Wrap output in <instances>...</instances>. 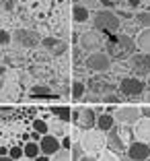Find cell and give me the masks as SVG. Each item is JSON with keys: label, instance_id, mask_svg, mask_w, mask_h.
I'll use <instances>...</instances> for the list:
<instances>
[{"label": "cell", "instance_id": "cell-1", "mask_svg": "<svg viewBox=\"0 0 150 161\" xmlns=\"http://www.w3.org/2000/svg\"><path fill=\"white\" fill-rule=\"evenodd\" d=\"M105 52L113 62H127L138 52L136 39L126 33H115L105 39Z\"/></svg>", "mask_w": 150, "mask_h": 161}, {"label": "cell", "instance_id": "cell-2", "mask_svg": "<svg viewBox=\"0 0 150 161\" xmlns=\"http://www.w3.org/2000/svg\"><path fill=\"white\" fill-rule=\"evenodd\" d=\"M80 147L85 151V155H99V153L103 151L107 147V134L93 128V130H85V132L80 134Z\"/></svg>", "mask_w": 150, "mask_h": 161}, {"label": "cell", "instance_id": "cell-3", "mask_svg": "<svg viewBox=\"0 0 150 161\" xmlns=\"http://www.w3.org/2000/svg\"><path fill=\"white\" fill-rule=\"evenodd\" d=\"M93 25L97 31L105 35H115L122 29V21H119L117 13H113V10H97L93 14Z\"/></svg>", "mask_w": 150, "mask_h": 161}, {"label": "cell", "instance_id": "cell-4", "mask_svg": "<svg viewBox=\"0 0 150 161\" xmlns=\"http://www.w3.org/2000/svg\"><path fill=\"white\" fill-rule=\"evenodd\" d=\"M146 89H148L146 80L138 79V76H126V79H122L117 83V93L122 95V97H126L127 101L138 99V97H144Z\"/></svg>", "mask_w": 150, "mask_h": 161}, {"label": "cell", "instance_id": "cell-5", "mask_svg": "<svg viewBox=\"0 0 150 161\" xmlns=\"http://www.w3.org/2000/svg\"><path fill=\"white\" fill-rule=\"evenodd\" d=\"M113 66V60L107 56V52H95V54H89L85 58V68L91 72H97V75H103V72H109Z\"/></svg>", "mask_w": 150, "mask_h": 161}, {"label": "cell", "instance_id": "cell-6", "mask_svg": "<svg viewBox=\"0 0 150 161\" xmlns=\"http://www.w3.org/2000/svg\"><path fill=\"white\" fill-rule=\"evenodd\" d=\"M113 118H115V122L119 126H134L142 118V114H140V108L138 105L126 103V105H119V108L113 109Z\"/></svg>", "mask_w": 150, "mask_h": 161}, {"label": "cell", "instance_id": "cell-7", "mask_svg": "<svg viewBox=\"0 0 150 161\" xmlns=\"http://www.w3.org/2000/svg\"><path fill=\"white\" fill-rule=\"evenodd\" d=\"M80 47H82V52H86V56H89V54H95V52H103V47H105L103 33L97 31V29H91V31L82 33V37H80Z\"/></svg>", "mask_w": 150, "mask_h": 161}, {"label": "cell", "instance_id": "cell-8", "mask_svg": "<svg viewBox=\"0 0 150 161\" xmlns=\"http://www.w3.org/2000/svg\"><path fill=\"white\" fill-rule=\"evenodd\" d=\"M86 89H89L91 93L101 95V97L111 95V93H117V85H115V83H111L109 79H105V75H95V76H91V79L86 80Z\"/></svg>", "mask_w": 150, "mask_h": 161}, {"label": "cell", "instance_id": "cell-9", "mask_svg": "<svg viewBox=\"0 0 150 161\" xmlns=\"http://www.w3.org/2000/svg\"><path fill=\"white\" fill-rule=\"evenodd\" d=\"M127 62H130V68L134 76H138V79H144V76L148 79L150 76V54L136 52Z\"/></svg>", "mask_w": 150, "mask_h": 161}, {"label": "cell", "instance_id": "cell-10", "mask_svg": "<svg viewBox=\"0 0 150 161\" xmlns=\"http://www.w3.org/2000/svg\"><path fill=\"white\" fill-rule=\"evenodd\" d=\"M13 39L17 46L21 47H29V50H33V47H37L39 42H43L41 37H39L37 31H31V29H17L13 33Z\"/></svg>", "mask_w": 150, "mask_h": 161}, {"label": "cell", "instance_id": "cell-11", "mask_svg": "<svg viewBox=\"0 0 150 161\" xmlns=\"http://www.w3.org/2000/svg\"><path fill=\"white\" fill-rule=\"evenodd\" d=\"M97 112L93 108H78L74 109V118H76V124L82 128V132L85 130H93L97 128Z\"/></svg>", "mask_w": 150, "mask_h": 161}, {"label": "cell", "instance_id": "cell-12", "mask_svg": "<svg viewBox=\"0 0 150 161\" xmlns=\"http://www.w3.org/2000/svg\"><path fill=\"white\" fill-rule=\"evenodd\" d=\"M126 155H127L130 161H148L150 159V145H148V142L134 141L130 147H127Z\"/></svg>", "mask_w": 150, "mask_h": 161}, {"label": "cell", "instance_id": "cell-13", "mask_svg": "<svg viewBox=\"0 0 150 161\" xmlns=\"http://www.w3.org/2000/svg\"><path fill=\"white\" fill-rule=\"evenodd\" d=\"M39 147H41V155H47V157H54L58 151H62V142L58 136L54 134H45L39 142Z\"/></svg>", "mask_w": 150, "mask_h": 161}, {"label": "cell", "instance_id": "cell-14", "mask_svg": "<svg viewBox=\"0 0 150 161\" xmlns=\"http://www.w3.org/2000/svg\"><path fill=\"white\" fill-rule=\"evenodd\" d=\"M132 128H134V138L136 141L150 145V118H140Z\"/></svg>", "mask_w": 150, "mask_h": 161}, {"label": "cell", "instance_id": "cell-15", "mask_svg": "<svg viewBox=\"0 0 150 161\" xmlns=\"http://www.w3.org/2000/svg\"><path fill=\"white\" fill-rule=\"evenodd\" d=\"M107 149H111L113 153H123V151H127V145L123 142V138L119 136V130H117V126L113 128L111 132H107Z\"/></svg>", "mask_w": 150, "mask_h": 161}, {"label": "cell", "instance_id": "cell-16", "mask_svg": "<svg viewBox=\"0 0 150 161\" xmlns=\"http://www.w3.org/2000/svg\"><path fill=\"white\" fill-rule=\"evenodd\" d=\"M41 46L45 47V50H49V52H52L56 58L64 56L66 50H68V43L62 42V39H56V37H45V39L41 42Z\"/></svg>", "mask_w": 150, "mask_h": 161}, {"label": "cell", "instance_id": "cell-17", "mask_svg": "<svg viewBox=\"0 0 150 161\" xmlns=\"http://www.w3.org/2000/svg\"><path fill=\"white\" fill-rule=\"evenodd\" d=\"M117 126V122H115V118H113L111 112H107V114H99L97 116V130H101V132H111L113 128Z\"/></svg>", "mask_w": 150, "mask_h": 161}, {"label": "cell", "instance_id": "cell-18", "mask_svg": "<svg viewBox=\"0 0 150 161\" xmlns=\"http://www.w3.org/2000/svg\"><path fill=\"white\" fill-rule=\"evenodd\" d=\"M136 46H138V52L150 54V29H142L140 31V35L136 37Z\"/></svg>", "mask_w": 150, "mask_h": 161}, {"label": "cell", "instance_id": "cell-19", "mask_svg": "<svg viewBox=\"0 0 150 161\" xmlns=\"http://www.w3.org/2000/svg\"><path fill=\"white\" fill-rule=\"evenodd\" d=\"M72 19L76 23H86L91 19V10L85 8L82 4H76V6H72Z\"/></svg>", "mask_w": 150, "mask_h": 161}, {"label": "cell", "instance_id": "cell-20", "mask_svg": "<svg viewBox=\"0 0 150 161\" xmlns=\"http://www.w3.org/2000/svg\"><path fill=\"white\" fill-rule=\"evenodd\" d=\"M70 95H72V99L82 101V97L86 95V83L85 80H74L72 87H70Z\"/></svg>", "mask_w": 150, "mask_h": 161}, {"label": "cell", "instance_id": "cell-21", "mask_svg": "<svg viewBox=\"0 0 150 161\" xmlns=\"http://www.w3.org/2000/svg\"><path fill=\"white\" fill-rule=\"evenodd\" d=\"M31 91H33V97H45V99H56L58 97V95L52 93V89L45 87V85H35Z\"/></svg>", "mask_w": 150, "mask_h": 161}, {"label": "cell", "instance_id": "cell-22", "mask_svg": "<svg viewBox=\"0 0 150 161\" xmlns=\"http://www.w3.org/2000/svg\"><path fill=\"white\" fill-rule=\"evenodd\" d=\"M111 70L119 76V80H122V79H126L127 75H132L130 62H117V64H113V66H111Z\"/></svg>", "mask_w": 150, "mask_h": 161}, {"label": "cell", "instance_id": "cell-23", "mask_svg": "<svg viewBox=\"0 0 150 161\" xmlns=\"http://www.w3.org/2000/svg\"><path fill=\"white\" fill-rule=\"evenodd\" d=\"M23 151H25V157H29V159H35V157H39V153H41V147H39V142H27L23 147Z\"/></svg>", "mask_w": 150, "mask_h": 161}, {"label": "cell", "instance_id": "cell-24", "mask_svg": "<svg viewBox=\"0 0 150 161\" xmlns=\"http://www.w3.org/2000/svg\"><path fill=\"white\" fill-rule=\"evenodd\" d=\"M134 21L140 25L142 29H150V10H140L134 14Z\"/></svg>", "mask_w": 150, "mask_h": 161}, {"label": "cell", "instance_id": "cell-25", "mask_svg": "<svg viewBox=\"0 0 150 161\" xmlns=\"http://www.w3.org/2000/svg\"><path fill=\"white\" fill-rule=\"evenodd\" d=\"M52 114L56 116L58 120H62V122H68L72 112H70V108H66V105H58V108H52Z\"/></svg>", "mask_w": 150, "mask_h": 161}, {"label": "cell", "instance_id": "cell-26", "mask_svg": "<svg viewBox=\"0 0 150 161\" xmlns=\"http://www.w3.org/2000/svg\"><path fill=\"white\" fill-rule=\"evenodd\" d=\"M33 130L39 132L41 136H45V134H49V124H47L45 120H41V118H35L33 120Z\"/></svg>", "mask_w": 150, "mask_h": 161}, {"label": "cell", "instance_id": "cell-27", "mask_svg": "<svg viewBox=\"0 0 150 161\" xmlns=\"http://www.w3.org/2000/svg\"><path fill=\"white\" fill-rule=\"evenodd\" d=\"M97 161H122V159H119V155H117V153H113L111 149H107V147H105L103 151H101V153L97 155Z\"/></svg>", "mask_w": 150, "mask_h": 161}, {"label": "cell", "instance_id": "cell-28", "mask_svg": "<svg viewBox=\"0 0 150 161\" xmlns=\"http://www.w3.org/2000/svg\"><path fill=\"white\" fill-rule=\"evenodd\" d=\"M64 132H66V126H64V122H62V120H54V122L49 124V134H54V136L60 138Z\"/></svg>", "mask_w": 150, "mask_h": 161}, {"label": "cell", "instance_id": "cell-29", "mask_svg": "<svg viewBox=\"0 0 150 161\" xmlns=\"http://www.w3.org/2000/svg\"><path fill=\"white\" fill-rule=\"evenodd\" d=\"M70 155H72V161H80L82 157H85V151H82V147H80L78 141L72 145V153H70Z\"/></svg>", "mask_w": 150, "mask_h": 161}, {"label": "cell", "instance_id": "cell-30", "mask_svg": "<svg viewBox=\"0 0 150 161\" xmlns=\"http://www.w3.org/2000/svg\"><path fill=\"white\" fill-rule=\"evenodd\" d=\"M82 101L85 103H103V97L97 93H91V91H86V95L82 97Z\"/></svg>", "mask_w": 150, "mask_h": 161}, {"label": "cell", "instance_id": "cell-31", "mask_svg": "<svg viewBox=\"0 0 150 161\" xmlns=\"http://www.w3.org/2000/svg\"><path fill=\"white\" fill-rule=\"evenodd\" d=\"M123 99H126V97H122L119 93H111V95H105L103 97V103H119L122 105Z\"/></svg>", "mask_w": 150, "mask_h": 161}, {"label": "cell", "instance_id": "cell-32", "mask_svg": "<svg viewBox=\"0 0 150 161\" xmlns=\"http://www.w3.org/2000/svg\"><path fill=\"white\" fill-rule=\"evenodd\" d=\"M52 161H72V155H70V151L62 149V151H58L56 155L52 157Z\"/></svg>", "mask_w": 150, "mask_h": 161}, {"label": "cell", "instance_id": "cell-33", "mask_svg": "<svg viewBox=\"0 0 150 161\" xmlns=\"http://www.w3.org/2000/svg\"><path fill=\"white\" fill-rule=\"evenodd\" d=\"M8 157H13L14 161H19L21 157H25V151H23V147H13L8 151Z\"/></svg>", "mask_w": 150, "mask_h": 161}, {"label": "cell", "instance_id": "cell-34", "mask_svg": "<svg viewBox=\"0 0 150 161\" xmlns=\"http://www.w3.org/2000/svg\"><path fill=\"white\" fill-rule=\"evenodd\" d=\"M10 39H13V35H10L8 31H4V29H0V46H6V43H10Z\"/></svg>", "mask_w": 150, "mask_h": 161}, {"label": "cell", "instance_id": "cell-35", "mask_svg": "<svg viewBox=\"0 0 150 161\" xmlns=\"http://www.w3.org/2000/svg\"><path fill=\"white\" fill-rule=\"evenodd\" d=\"M60 142H62V149H66V151H68V149L72 147V138H70V136H64Z\"/></svg>", "mask_w": 150, "mask_h": 161}, {"label": "cell", "instance_id": "cell-36", "mask_svg": "<svg viewBox=\"0 0 150 161\" xmlns=\"http://www.w3.org/2000/svg\"><path fill=\"white\" fill-rule=\"evenodd\" d=\"M140 114H142V118H150V105H140Z\"/></svg>", "mask_w": 150, "mask_h": 161}, {"label": "cell", "instance_id": "cell-37", "mask_svg": "<svg viewBox=\"0 0 150 161\" xmlns=\"http://www.w3.org/2000/svg\"><path fill=\"white\" fill-rule=\"evenodd\" d=\"M82 2H85V4H82L85 8H86V6H91V8H97V6H99L97 0H82Z\"/></svg>", "mask_w": 150, "mask_h": 161}, {"label": "cell", "instance_id": "cell-38", "mask_svg": "<svg viewBox=\"0 0 150 161\" xmlns=\"http://www.w3.org/2000/svg\"><path fill=\"white\" fill-rule=\"evenodd\" d=\"M127 6H132V8H138V4H140V0H126Z\"/></svg>", "mask_w": 150, "mask_h": 161}, {"label": "cell", "instance_id": "cell-39", "mask_svg": "<svg viewBox=\"0 0 150 161\" xmlns=\"http://www.w3.org/2000/svg\"><path fill=\"white\" fill-rule=\"evenodd\" d=\"M33 161H52V157H47V155H39V157H35Z\"/></svg>", "mask_w": 150, "mask_h": 161}, {"label": "cell", "instance_id": "cell-40", "mask_svg": "<svg viewBox=\"0 0 150 161\" xmlns=\"http://www.w3.org/2000/svg\"><path fill=\"white\" fill-rule=\"evenodd\" d=\"M144 103L150 105V91H146V93H144Z\"/></svg>", "mask_w": 150, "mask_h": 161}, {"label": "cell", "instance_id": "cell-41", "mask_svg": "<svg viewBox=\"0 0 150 161\" xmlns=\"http://www.w3.org/2000/svg\"><path fill=\"white\" fill-rule=\"evenodd\" d=\"M80 161H97V157H93V155H85Z\"/></svg>", "mask_w": 150, "mask_h": 161}, {"label": "cell", "instance_id": "cell-42", "mask_svg": "<svg viewBox=\"0 0 150 161\" xmlns=\"http://www.w3.org/2000/svg\"><path fill=\"white\" fill-rule=\"evenodd\" d=\"M0 161H14L13 157H0Z\"/></svg>", "mask_w": 150, "mask_h": 161}, {"label": "cell", "instance_id": "cell-43", "mask_svg": "<svg viewBox=\"0 0 150 161\" xmlns=\"http://www.w3.org/2000/svg\"><path fill=\"white\" fill-rule=\"evenodd\" d=\"M146 85H148V91H150V76H148V79H146Z\"/></svg>", "mask_w": 150, "mask_h": 161}, {"label": "cell", "instance_id": "cell-44", "mask_svg": "<svg viewBox=\"0 0 150 161\" xmlns=\"http://www.w3.org/2000/svg\"><path fill=\"white\" fill-rule=\"evenodd\" d=\"M148 161H150V159H148Z\"/></svg>", "mask_w": 150, "mask_h": 161}]
</instances>
